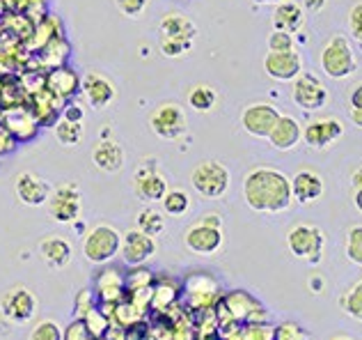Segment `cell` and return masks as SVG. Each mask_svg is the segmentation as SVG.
I'll list each match as a JSON object with an SVG mask.
<instances>
[{"label":"cell","instance_id":"7dc6e473","mask_svg":"<svg viewBox=\"0 0 362 340\" xmlns=\"http://www.w3.org/2000/svg\"><path fill=\"white\" fill-rule=\"evenodd\" d=\"M199 221L206 223V225H216V228H223V219H221L218 214H204Z\"/></svg>","mask_w":362,"mask_h":340},{"label":"cell","instance_id":"5b68a950","mask_svg":"<svg viewBox=\"0 0 362 340\" xmlns=\"http://www.w3.org/2000/svg\"><path fill=\"white\" fill-rule=\"evenodd\" d=\"M46 207H49L53 221L71 225L78 221L83 212V191L76 182H62L51 188L49 198H46Z\"/></svg>","mask_w":362,"mask_h":340},{"label":"cell","instance_id":"4316f807","mask_svg":"<svg viewBox=\"0 0 362 340\" xmlns=\"http://www.w3.org/2000/svg\"><path fill=\"white\" fill-rule=\"evenodd\" d=\"M46 85H49V90L55 94V97H74L76 92L81 90V76L76 74L74 69H69V67H58L55 69L51 76H49V81H46Z\"/></svg>","mask_w":362,"mask_h":340},{"label":"cell","instance_id":"30bf717a","mask_svg":"<svg viewBox=\"0 0 362 340\" xmlns=\"http://www.w3.org/2000/svg\"><path fill=\"white\" fill-rule=\"evenodd\" d=\"M278 118H280L278 106H273L269 101H255V103H247L243 108L241 127L247 131V136H252V138H269Z\"/></svg>","mask_w":362,"mask_h":340},{"label":"cell","instance_id":"1f68e13d","mask_svg":"<svg viewBox=\"0 0 362 340\" xmlns=\"http://www.w3.org/2000/svg\"><path fill=\"white\" fill-rule=\"evenodd\" d=\"M160 203H163V212L170 216H184L190 210V198L181 188H168Z\"/></svg>","mask_w":362,"mask_h":340},{"label":"cell","instance_id":"3957f363","mask_svg":"<svg viewBox=\"0 0 362 340\" xmlns=\"http://www.w3.org/2000/svg\"><path fill=\"white\" fill-rule=\"evenodd\" d=\"M190 184H193V188L199 196L209 198V200H216V198H223L227 193V188L232 184V175L225 164L216 162V159H206V162H199L193 168Z\"/></svg>","mask_w":362,"mask_h":340},{"label":"cell","instance_id":"ffe728a7","mask_svg":"<svg viewBox=\"0 0 362 340\" xmlns=\"http://www.w3.org/2000/svg\"><path fill=\"white\" fill-rule=\"evenodd\" d=\"M291 198L300 205H314L326 191L323 177L317 175L314 170H300L291 179Z\"/></svg>","mask_w":362,"mask_h":340},{"label":"cell","instance_id":"9a60e30c","mask_svg":"<svg viewBox=\"0 0 362 340\" xmlns=\"http://www.w3.org/2000/svg\"><path fill=\"white\" fill-rule=\"evenodd\" d=\"M168 188V179L156 166H140L133 175V191L145 203H160Z\"/></svg>","mask_w":362,"mask_h":340},{"label":"cell","instance_id":"7c38bea8","mask_svg":"<svg viewBox=\"0 0 362 340\" xmlns=\"http://www.w3.org/2000/svg\"><path fill=\"white\" fill-rule=\"evenodd\" d=\"M119 253H122V260L127 262L129 267H142V264H147L156 255V239L149 237L145 232H140L138 228L129 230L122 234Z\"/></svg>","mask_w":362,"mask_h":340},{"label":"cell","instance_id":"d4e9b609","mask_svg":"<svg viewBox=\"0 0 362 340\" xmlns=\"http://www.w3.org/2000/svg\"><path fill=\"white\" fill-rule=\"evenodd\" d=\"M218 292V283L206 276V273H190V278L186 283V295L190 297L193 306H209L214 304Z\"/></svg>","mask_w":362,"mask_h":340},{"label":"cell","instance_id":"83f0119b","mask_svg":"<svg viewBox=\"0 0 362 340\" xmlns=\"http://www.w3.org/2000/svg\"><path fill=\"white\" fill-rule=\"evenodd\" d=\"M216 103H218V92L211 85L199 83L188 90V106L195 113H209Z\"/></svg>","mask_w":362,"mask_h":340},{"label":"cell","instance_id":"b9f144b4","mask_svg":"<svg viewBox=\"0 0 362 340\" xmlns=\"http://www.w3.org/2000/svg\"><path fill=\"white\" fill-rule=\"evenodd\" d=\"M349 30H351V37L362 44V3H358L351 7V14H349Z\"/></svg>","mask_w":362,"mask_h":340},{"label":"cell","instance_id":"7bdbcfd3","mask_svg":"<svg viewBox=\"0 0 362 340\" xmlns=\"http://www.w3.org/2000/svg\"><path fill=\"white\" fill-rule=\"evenodd\" d=\"M351 120L354 125H362V85L358 83L354 90H351Z\"/></svg>","mask_w":362,"mask_h":340},{"label":"cell","instance_id":"ba28073f","mask_svg":"<svg viewBox=\"0 0 362 340\" xmlns=\"http://www.w3.org/2000/svg\"><path fill=\"white\" fill-rule=\"evenodd\" d=\"M149 129L163 140H179L188 131L186 110L179 103H160L149 115Z\"/></svg>","mask_w":362,"mask_h":340},{"label":"cell","instance_id":"f35d334b","mask_svg":"<svg viewBox=\"0 0 362 340\" xmlns=\"http://www.w3.org/2000/svg\"><path fill=\"white\" fill-rule=\"evenodd\" d=\"M115 5L127 18H138L147 9L149 0H115Z\"/></svg>","mask_w":362,"mask_h":340},{"label":"cell","instance_id":"6da1fadb","mask_svg":"<svg viewBox=\"0 0 362 340\" xmlns=\"http://www.w3.org/2000/svg\"><path fill=\"white\" fill-rule=\"evenodd\" d=\"M243 198H245V205L259 214L287 212L293 203L291 182L278 168H271V166L252 168L250 173L243 177Z\"/></svg>","mask_w":362,"mask_h":340},{"label":"cell","instance_id":"ee69618b","mask_svg":"<svg viewBox=\"0 0 362 340\" xmlns=\"http://www.w3.org/2000/svg\"><path fill=\"white\" fill-rule=\"evenodd\" d=\"M275 340H303V332L296 324H280L278 329H273Z\"/></svg>","mask_w":362,"mask_h":340},{"label":"cell","instance_id":"bcb514c9","mask_svg":"<svg viewBox=\"0 0 362 340\" xmlns=\"http://www.w3.org/2000/svg\"><path fill=\"white\" fill-rule=\"evenodd\" d=\"M308 12H321L323 7H326V0H303V5Z\"/></svg>","mask_w":362,"mask_h":340},{"label":"cell","instance_id":"cb8c5ba5","mask_svg":"<svg viewBox=\"0 0 362 340\" xmlns=\"http://www.w3.org/2000/svg\"><path fill=\"white\" fill-rule=\"evenodd\" d=\"M303 26H305V12L298 3H293V0H282V3L275 5V9H273L275 30L293 35V33H298Z\"/></svg>","mask_w":362,"mask_h":340},{"label":"cell","instance_id":"e0dca14e","mask_svg":"<svg viewBox=\"0 0 362 340\" xmlns=\"http://www.w3.org/2000/svg\"><path fill=\"white\" fill-rule=\"evenodd\" d=\"M51 184L42 179L35 173H21L14 179V191L18 203H23L28 207H42L46 205V198L51 193Z\"/></svg>","mask_w":362,"mask_h":340},{"label":"cell","instance_id":"5bb4252c","mask_svg":"<svg viewBox=\"0 0 362 340\" xmlns=\"http://www.w3.org/2000/svg\"><path fill=\"white\" fill-rule=\"evenodd\" d=\"M184 246L195 255H214L223 246V228L197 221L184 234Z\"/></svg>","mask_w":362,"mask_h":340},{"label":"cell","instance_id":"d590c367","mask_svg":"<svg viewBox=\"0 0 362 340\" xmlns=\"http://www.w3.org/2000/svg\"><path fill=\"white\" fill-rule=\"evenodd\" d=\"M83 322H85V327H88V332L94 336V338H101L103 334L108 332V317L106 315H101L97 308H92L88 315L83 317Z\"/></svg>","mask_w":362,"mask_h":340},{"label":"cell","instance_id":"9c48e42d","mask_svg":"<svg viewBox=\"0 0 362 340\" xmlns=\"http://www.w3.org/2000/svg\"><path fill=\"white\" fill-rule=\"evenodd\" d=\"M344 136V122L335 115H321L303 127V138L312 149H326Z\"/></svg>","mask_w":362,"mask_h":340},{"label":"cell","instance_id":"836d02e7","mask_svg":"<svg viewBox=\"0 0 362 340\" xmlns=\"http://www.w3.org/2000/svg\"><path fill=\"white\" fill-rule=\"evenodd\" d=\"M346 258L354 264H362V225H354L346 234Z\"/></svg>","mask_w":362,"mask_h":340},{"label":"cell","instance_id":"ab89813d","mask_svg":"<svg viewBox=\"0 0 362 340\" xmlns=\"http://www.w3.org/2000/svg\"><path fill=\"white\" fill-rule=\"evenodd\" d=\"M62 340H99V338H94L88 332L83 319H74V322L66 327V332H62Z\"/></svg>","mask_w":362,"mask_h":340},{"label":"cell","instance_id":"2e32d148","mask_svg":"<svg viewBox=\"0 0 362 340\" xmlns=\"http://www.w3.org/2000/svg\"><path fill=\"white\" fill-rule=\"evenodd\" d=\"M81 88H83V94H85V99H88V103L97 110L110 106V103L117 99V85L99 72L85 74V79H81Z\"/></svg>","mask_w":362,"mask_h":340},{"label":"cell","instance_id":"7a4b0ae2","mask_svg":"<svg viewBox=\"0 0 362 340\" xmlns=\"http://www.w3.org/2000/svg\"><path fill=\"white\" fill-rule=\"evenodd\" d=\"M321 69L332 81H344L358 69V58L351 42L344 35H330L319 51Z\"/></svg>","mask_w":362,"mask_h":340},{"label":"cell","instance_id":"e575fe53","mask_svg":"<svg viewBox=\"0 0 362 340\" xmlns=\"http://www.w3.org/2000/svg\"><path fill=\"white\" fill-rule=\"evenodd\" d=\"M151 280H154V273L142 269V267H133V271L129 273L127 278H124V285H127L129 292H136V290H145L151 285Z\"/></svg>","mask_w":362,"mask_h":340},{"label":"cell","instance_id":"7402d4cb","mask_svg":"<svg viewBox=\"0 0 362 340\" xmlns=\"http://www.w3.org/2000/svg\"><path fill=\"white\" fill-rule=\"evenodd\" d=\"M92 162L103 173H119L124 164H127V152H124V147L117 140L103 138L92 149Z\"/></svg>","mask_w":362,"mask_h":340},{"label":"cell","instance_id":"44dd1931","mask_svg":"<svg viewBox=\"0 0 362 340\" xmlns=\"http://www.w3.org/2000/svg\"><path fill=\"white\" fill-rule=\"evenodd\" d=\"M40 255L51 269H64L74 258V246L62 234H46L40 242Z\"/></svg>","mask_w":362,"mask_h":340},{"label":"cell","instance_id":"8992f818","mask_svg":"<svg viewBox=\"0 0 362 340\" xmlns=\"http://www.w3.org/2000/svg\"><path fill=\"white\" fill-rule=\"evenodd\" d=\"M323 246H326V234H323L317 225L298 223L289 228L287 232V249L291 251L293 258H298L303 262L319 264Z\"/></svg>","mask_w":362,"mask_h":340},{"label":"cell","instance_id":"8d00e7d4","mask_svg":"<svg viewBox=\"0 0 362 340\" xmlns=\"http://www.w3.org/2000/svg\"><path fill=\"white\" fill-rule=\"evenodd\" d=\"M175 295H177V288L173 283H160V285H156L154 295H151V304L156 308H168L175 301Z\"/></svg>","mask_w":362,"mask_h":340},{"label":"cell","instance_id":"c3c4849f","mask_svg":"<svg viewBox=\"0 0 362 340\" xmlns=\"http://www.w3.org/2000/svg\"><path fill=\"white\" fill-rule=\"evenodd\" d=\"M255 3H257V5H273V7H275L278 3H282V0H255Z\"/></svg>","mask_w":362,"mask_h":340},{"label":"cell","instance_id":"f1b7e54d","mask_svg":"<svg viewBox=\"0 0 362 340\" xmlns=\"http://www.w3.org/2000/svg\"><path fill=\"white\" fill-rule=\"evenodd\" d=\"M136 221H138V230L149 234V237H154V239L165 230V216L158 210H154V207H145V210H140Z\"/></svg>","mask_w":362,"mask_h":340},{"label":"cell","instance_id":"ac0fdd59","mask_svg":"<svg viewBox=\"0 0 362 340\" xmlns=\"http://www.w3.org/2000/svg\"><path fill=\"white\" fill-rule=\"evenodd\" d=\"M158 28H160V35H163L160 42H175V44L186 46L188 51L193 49V37L197 30H195V23L190 21L186 14L168 12Z\"/></svg>","mask_w":362,"mask_h":340},{"label":"cell","instance_id":"74e56055","mask_svg":"<svg viewBox=\"0 0 362 340\" xmlns=\"http://www.w3.org/2000/svg\"><path fill=\"white\" fill-rule=\"evenodd\" d=\"M92 308H94V295H92V290H81L78 295H76V301H74L76 319H83Z\"/></svg>","mask_w":362,"mask_h":340},{"label":"cell","instance_id":"f546056e","mask_svg":"<svg viewBox=\"0 0 362 340\" xmlns=\"http://www.w3.org/2000/svg\"><path fill=\"white\" fill-rule=\"evenodd\" d=\"M53 131H55V138H58L60 143L66 145V147L81 145L83 138H85L83 122H71V120H64V118L53 127Z\"/></svg>","mask_w":362,"mask_h":340},{"label":"cell","instance_id":"d6a6232c","mask_svg":"<svg viewBox=\"0 0 362 340\" xmlns=\"http://www.w3.org/2000/svg\"><path fill=\"white\" fill-rule=\"evenodd\" d=\"M28 340H62V327L53 319H42L35 324Z\"/></svg>","mask_w":362,"mask_h":340},{"label":"cell","instance_id":"f6af8a7d","mask_svg":"<svg viewBox=\"0 0 362 340\" xmlns=\"http://www.w3.org/2000/svg\"><path fill=\"white\" fill-rule=\"evenodd\" d=\"M62 118H64V120H71V122H83L85 110H83L81 106H76V103H69V106L64 108Z\"/></svg>","mask_w":362,"mask_h":340},{"label":"cell","instance_id":"4dcf8cb0","mask_svg":"<svg viewBox=\"0 0 362 340\" xmlns=\"http://www.w3.org/2000/svg\"><path fill=\"white\" fill-rule=\"evenodd\" d=\"M339 306L349 317H354L360 322V317H362V280L360 278L339 297Z\"/></svg>","mask_w":362,"mask_h":340},{"label":"cell","instance_id":"60d3db41","mask_svg":"<svg viewBox=\"0 0 362 340\" xmlns=\"http://www.w3.org/2000/svg\"><path fill=\"white\" fill-rule=\"evenodd\" d=\"M289 49H296L293 35L282 33V30H273V35L269 37V51H289Z\"/></svg>","mask_w":362,"mask_h":340},{"label":"cell","instance_id":"277c9868","mask_svg":"<svg viewBox=\"0 0 362 340\" xmlns=\"http://www.w3.org/2000/svg\"><path fill=\"white\" fill-rule=\"evenodd\" d=\"M122 244V234L117 228L108 223H99L85 234L83 239V253L92 264H108L117 258Z\"/></svg>","mask_w":362,"mask_h":340},{"label":"cell","instance_id":"603a6c76","mask_svg":"<svg viewBox=\"0 0 362 340\" xmlns=\"http://www.w3.org/2000/svg\"><path fill=\"white\" fill-rule=\"evenodd\" d=\"M225 306L230 308V317L245 319V322H257L255 313H259L264 317L269 315V310H266L252 295H247V292H243V290L230 292V295L225 297Z\"/></svg>","mask_w":362,"mask_h":340},{"label":"cell","instance_id":"681fc988","mask_svg":"<svg viewBox=\"0 0 362 340\" xmlns=\"http://www.w3.org/2000/svg\"><path fill=\"white\" fill-rule=\"evenodd\" d=\"M330 340H354V338H349V336H335V338H330Z\"/></svg>","mask_w":362,"mask_h":340},{"label":"cell","instance_id":"d6986e66","mask_svg":"<svg viewBox=\"0 0 362 340\" xmlns=\"http://www.w3.org/2000/svg\"><path fill=\"white\" fill-rule=\"evenodd\" d=\"M303 138V127L300 122L293 118V115H287V113H280V118L275 120V125L269 134V143L280 149V152H289L293 149Z\"/></svg>","mask_w":362,"mask_h":340},{"label":"cell","instance_id":"484cf974","mask_svg":"<svg viewBox=\"0 0 362 340\" xmlns=\"http://www.w3.org/2000/svg\"><path fill=\"white\" fill-rule=\"evenodd\" d=\"M122 292H124V278H122V273L117 269L108 267L97 276V295H99V299L103 301V304L115 306L119 301V297H122Z\"/></svg>","mask_w":362,"mask_h":340},{"label":"cell","instance_id":"4fadbf2b","mask_svg":"<svg viewBox=\"0 0 362 340\" xmlns=\"http://www.w3.org/2000/svg\"><path fill=\"white\" fill-rule=\"evenodd\" d=\"M264 72L266 76L280 83L293 81L303 72V58L296 49L289 51H269L264 58Z\"/></svg>","mask_w":362,"mask_h":340},{"label":"cell","instance_id":"8fae6325","mask_svg":"<svg viewBox=\"0 0 362 340\" xmlns=\"http://www.w3.org/2000/svg\"><path fill=\"white\" fill-rule=\"evenodd\" d=\"M0 313L14 324H28L37 313V297L28 288H12L0 301Z\"/></svg>","mask_w":362,"mask_h":340},{"label":"cell","instance_id":"52a82bcc","mask_svg":"<svg viewBox=\"0 0 362 340\" xmlns=\"http://www.w3.org/2000/svg\"><path fill=\"white\" fill-rule=\"evenodd\" d=\"M291 99L300 110L308 113H319L326 108L330 99V92L317 74L312 72H300L296 79L291 81Z\"/></svg>","mask_w":362,"mask_h":340}]
</instances>
